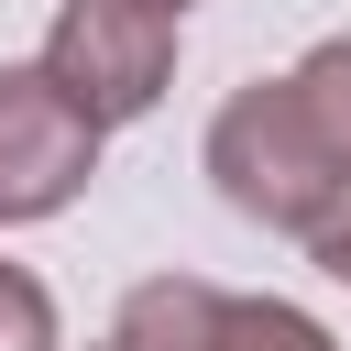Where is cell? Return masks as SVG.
I'll return each mask as SVG.
<instances>
[{
    "label": "cell",
    "instance_id": "obj_7",
    "mask_svg": "<svg viewBox=\"0 0 351 351\" xmlns=\"http://www.w3.org/2000/svg\"><path fill=\"white\" fill-rule=\"evenodd\" d=\"M0 351H66L44 274H33V263H11V252H0Z\"/></svg>",
    "mask_w": 351,
    "mask_h": 351
},
{
    "label": "cell",
    "instance_id": "obj_4",
    "mask_svg": "<svg viewBox=\"0 0 351 351\" xmlns=\"http://www.w3.org/2000/svg\"><path fill=\"white\" fill-rule=\"evenodd\" d=\"M208 329H219V285L208 274H143L99 351H208Z\"/></svg>",
    "mask_w": 351,
    "mask_h": 351
},
{
    "label": "cell",
    "instance_id": "obj_5",
    "mask_svg": "<svg viewBox=\"0 0 351 351\" xmlns=\"http://www.w3.org/2000/svg\"><path fill=\"white\" fill-rule=\"evenodd\" d=\"M285 88H296V110H307V132L329 143V165L351 176V33H318L296 66H285Z\"/></svg>",
    "mask_w": 351,
    "mask_h": 351
},
{
    "label": "cell",
    "instance_id": "obj_8",
    "mask_svg": "<svg viewBox=\"0 0 351 351\" xmlns=\"http://www.w3.org/2000/svg\"><path fill=\"white\" fill-rule=\"evenodd\" d=\"M296 241H307V263H318L329 285H351V176H340V197H329V208H318Z\"/></svg>",
    "mask_w": 351,
    "mask_h": 351
},
{
    "label": "cell",
    "instance_id": "obj_2",
    "mask_svg": "<svg viewBox=\"0 0 351 351\" xmlns=\"http://www.w3.org/2000/svg\"><path fill=\"white\" fill-rule=\"evenodd\" d=\"M33 66L66 88V110H77L88 132H121V121H143V110L165 99V77H176V11H154V0H55Z\"/></svg>",
    "mask_w": 351,
    "mask_h": 351
},
{
    "label": "cell",
    "instance_id": "obj_3",
    "mask_svg": "<svg viewBox=\"0 0 351 351\" xmlns=\"http://www.w3.org/2000/svg\"><path fill=\"white\" fill-rule=\"evenodd\" d=\"M88 176H99V132L66 110V88L44 66H0V230L77 208Z\"/></svg>",
    "mask_w": 351,
    "mask_h": 351
},
{
    "label": "cell",
    "instance_id": "obj_6",
    "mask_svg": "<svg viewBox=\"0 0 351 351\" xmlns=\"http://www.w3.org/2000/svg\"><path fill=\"white\" fill-rule=\"evenodd\" d=\"M208 351H340L296 296H219V329H208Z\"/></svg>",
    "mask_w": 351,
    "mask_h": 351
},
{
    "label": "cell",
    "instance_id": "obj_1",
    "mask_svg": "<svg viewBox=\"0 0 351 351\" xmlns=\"http://www.w3.org/2000/svg\"><path fill=\"white\" fill-rule=\"evenodd\" d=\"M208 186H219L252 230H307V219L340 197V165H329V143L307 132V110H296L285 77H252V88L219 99V121H208Z\"/></svg>",
    "mask_w": 351,
    "mask_h": 351
},
{
    "label": "cell",
    "instance_id": "obj_9",
    "mask_svg": "<svg viewBox=\"0 0 351 351\" xmlns=\"http://www.w3.org/2000/svg\"><path fill=\"white\" fill-rule=\"evenodd\" d=\"M154 11H176V22H186V11H197V0H154Z\"/></svg>",
    "mask_w": 351,
    "mask_h": 351
}]
</instances>
